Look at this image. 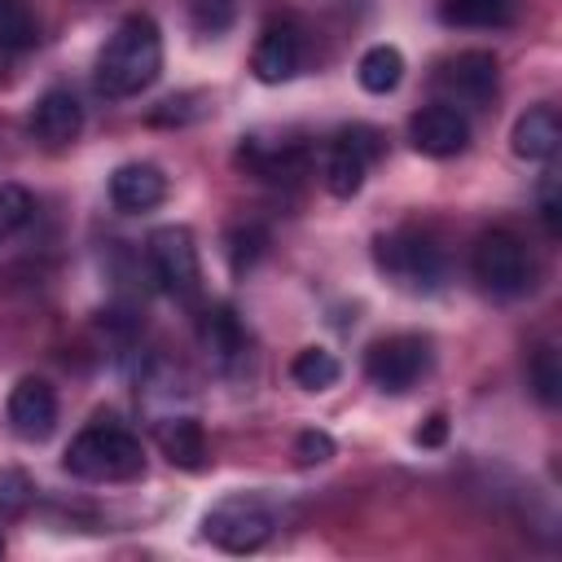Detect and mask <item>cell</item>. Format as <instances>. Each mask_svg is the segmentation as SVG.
<instances>
[{
    "label": "cell",
    "mask_w": 562,
    "mask_h": 562,
    "mask_svg": "<svg viewBox=\"0 0 562 562\" xmlns=\"http://www.w3.org/2000/svg\"><path fill=\"white\" fill-rule=\"evenodd\" d=\"M162 70V35L149 13H127L97 53V88L114 101L140 97Z\"/></svg>",
    "instance_id": "cell-1"
},
{
    "label": "cell",
    "mask_w": 562,
    "mask_h": 562,
    "mask_svg": "<svg viewBox=\"0 0 562 562\" xmlns=\"http://www.w3.org/2000/svg\"><path fill=\"white\" fill-rule=\"evenodd\" d=\"M61 465L83 483H127L145 474V448L123 422L97 417L70 439Z\"/></svg>",
    "instance_id": "cell-2"
},
{
    "label": "cell",
    "mask_w": 562,
    "mask_h": 562,
    "mask_svg": "<svg viewBox=\"0 0 562 562\" xmlns=\"http://www.w3.org/2000/svg\"><path fill=\"white\" fill-rule=\"evenodd\" d=\"M373 259H378V268H382L395 285H404V290H413V294L439 290V281H443V272H448L443 246H439L426 228H395V233H382V237L373 241Z\"/></svg>",
    "instance_id": "cell-3"
},
{
    "label": "cell",
    "mask_w": 562,
    "mask_h": 562,
    "mask_svg": "<svg viewBox=\"0 0 562 562\" xmlns=\"http://www.w3.org/2000/svg\"><path fill=\"white\" fill-rule=\"evenodd\" d=\"M272 527H277V518H272L268 501L255 496V492H233V496L215 501L202 514V536L215 549H224V553H255V549H263L272 540Z\"/></svg>",
    "instance_id": "cell-4"
},
{
    "label": "cell",
    "mask_w": 562,
    "mask_h": 562,
    "mask_svg": "<svg viewBox=\"0 0 562 562\" xmlns=\"http://www.w3.org/2000/svg\"><path fill=\"white\" fill-rule=\"evenodd\" d=\"M470 268H474V281L496 294V299H518L531 290V277H536V263H531V250L518 233L509 228H487L479 241H474V255H470Z\"/></svg>",
    "instance_id": "cell-5"
},
{
    "label": "cell",
    "mask_w": 562,
    "mask_h": 562,
    "mask_svg": "<svg viewBox=\"0 0 562 562\" xmlns=\"http://www.w3.org/2000/svg\"><path fill=\"white\" fill-rule=\"evenodd\" d=\"M149 272L154 281L176 299V303H198L202 294V259L193 246V233L184 224H167L158 233H149Z\"/></svg>",
    "instance_id": "cell-6"
},
{
    "label": "cell",
    "mask_w": 562,
    "mask_h": 562,
    "mask_svg": "<svg viewBox=\"0 0 562 562\" xmlns=\"http://www.w3.org/2000/svg\"><path fill=\"white\" fill-rule=\"evenodd\" d=\"M430 369V342L422 334H391L364 351V378L378 391H408Z\"/></svg>",
    "instance_id": "cell-7"
},
{
    "label": "cell",
    "mask_w": 562,
    "mask_h": 562,
    "mask_svg": "<svg viewBox=\"0 0 562 562\" xmlns=\"http://www.w3.org/2000/svg\"><path fill=\"white\" fill-rule=\"evenodd\" d=\"M382 158V136L364 123L342 127L329 140V158H325V184L334 198H356L364 184V171Z\"/></svg>",
    "instance_id": "cell-8"
},
{
    "label": "cell",
    "mask_w": 562,
    "mask_h": 562,
    "mask_svg": "<svg viewBox=\"0 0 562 562\" xmlns=\"http://www.w3.org/2000/svg\"><path fill=\"white\" fill-rule=\"evenodd\" d=\"M408 140L417 154L426 158H452L470 145V119L452 105V101H435V105H422L413 119H408Z\"/></svg>",
    "instance_id": "cell-9"
},
{
    "label": "cell",
    "mask_w": 562,
    "mask_h": 562,
    "mask_svg": "<svg viewBox=\"0 0 562 562\" xmlns=\"http://www.w3.org/2000/svg\"><path fill=\"white\" fill-rule=\"evenodd\" d=\"M4 417H9V430H13L18 439L44 443V439L57 430V391H53L44 378H22V382L9 391Z\"/></svg>",
    "instance_id": "cell-10"
},
{
    "label": "cell",
    "mask_w": 562,
    "mask_h": 562,
    "mask_svg": "<svg viewBox=\"0 0 562 562\" xmlns=\"http://www.w3.org/2000/svg\"><path fill=\"white\" fill-rule=\"evenodd\" d=\"M303 66V31L290 18H272L259 31V44L250 53V70L259 83H285Z\"/></svg>",
    "instance_id": "cell-11"
},
{
    "label": "cell",
    "mask_w": 562,
    "mask_h": 562,
    "mask_svg": "<svg viewBox=\"0 0 562 562\" xmlns=\"http://www.w3.org/2000/svg\"><path fill=\"white\" fill-rule=\"evenodd\" d=\"M439 88H443L452 101L487 105L492 92H496V57L483 53V48L457 53L452 61H443V70H439Z\"/></svg>",
    "instance_id": "cell-12"
},
{
    "label": "cell",
    "mask_w": 562,
    "mask_h": 562,
    "mask_svg": "<svg viewBox=\"0 0 562 562\" xmlns=\"http://www.w3.org/2000/svg\"><path fill=\"white\" fill-rule=\"evenodd\" d=\"M167 198V176L154 162H123L110 176V202L123 215H145Z\"/></svg>",
    "instance_id": "cell-13"
},
{
    "label": "cell",
    "mask_w": 562,
    "mask_h": 562,
    "mask_svg": "<svg viewBox=\"0 0 562 562\" xmlns=\"http://www.w3.org/2000/svg\"><path fill=\"white\" fill-rule=\"evenodd\" d=\"M31 132L44 145H70L83 132V105L75 101V92L70 88H48L31 105Z\"/></svg>",
    "instance_id": "cell-14"
},
{
    "label": "cell",
    "mask_w": 562,
    "mask_h": 562,
    "mask_svg": "<svg viewBox=\"0 0 562 562\" xmlns=\"http://www.w3.org/2000/svg\"><path fill=\"white\" fill-rule=\"evenodd\" d=\"M241 167H250L259 180L268 184H281V180H299L307 171V149L294 145V140H281V145H268L259 136H250L241 149H237Z\"/></svg>",
    "instance_id": "cell-15"
},
{
    "label": "cell",
    "mask_w": 562,
    "mask_h": 562,
    "mask_svg": "<svg viewBox=\"0 0 562 562\" xmlns=\"http://www.w3.org/2000/svg\"><path fill=\"white\" fill-rule=\"evenodd\" d=\"M514 154L527 158V162H544L558 154V140H562V123H558V110L553 105H531L527 114H518L514 132Z\"/></svg>",
    "instance_id": "cell-16"
},
{
    "label": "cell",
    "mask_w": 562,
    "mask_h": 562,
    "mask_svg": "<svg viewBox=\"0 0 562 562\" xmlns=\"http://www.w3.org/2000/svg\"><path fill=\"white\" fill-rule=\"evenodd\" d=\"M198 338H202L206 356H215L224 369H228L233 360L246 356V329H241V321H237V312H233L228 303H215V307L202 312V321H198Z\"/></svg>",
    "instance_id": "cell-17"
},
{
    "label": "cell",
    "mask_w": 562,
    "mask_h": 562,
    "mask_svg": "<svg viewBox=\"0 0 562 562\" xmlns=\"http://www.w3.org/2000/svg\"><path fill=\"white\" fill-rule=\"evenodd\" d=\"M158 448L180 470H202L206 465V430H202L198 417H167V422H158Z\"/></svg>",
    "instance_id": "cell-18"
},
{
    "label": "cell",
    "mask_w": 562,
    "mask_h": 562,
    "mask_svg": "<svg viewBox=\"0 0 562 562\" xmlns=\"http://www.w3.org/2000/svg\"><path fill=\"white\" fill-rule=\"evenodd\" d=\"M356 79H360V88L373 92V97L395 92L400 79H404V53H400L395 44H373V48H364L360 61H356Z\"/></svg>",
    "instance_id": "cell-19"
},
{
    "label": "cell",
    "mask_w": 562,
    "mask_h": 562,
    "mask_svg": "<svg viewBox=\"0 0 562 562\" xmlns=\"http://www.w3.org/2000/svg\"><path fill=\"white\" fill-rule=\"evenodd\" d=\"M518 0H439V18L448 26H505Z\"/></svg>",
    "instance_id": "cell-20"
},
{
    "label": "cell",
    "mask_w": 562,
    "mask_h": 562,
    "mask_svg": "<svg viewBox=\"0 0 562 562\" xmlns=\"http://www.w3.org/2000/svg\"><path fill=\"white\" fill-rule=\"evenodd\" d=\"M338 373H342V364H338V356L325 351V347H303V351L290 360V378H294L303 391H329V386L338 382Z\"/></svg>",
    "instance_id": "cell-21"
},
{
    "label": "cell",
    "mask_w": 562,
    "mask_h": 562,
    "mask_svg": "<svg viewBox=\"0 0 562 562\" xmlns=\"http://www.w3.org/2000/svg\"><path fill=\"white\" fill-rule=\"evenodd\" d=\"M263 246H268V228H263V224H233V228H228V237H224L228 268H233L237 277H241V272H250V268L259 263Z\"/></svg>",
    "instance_id": "cell-22"
},
{
    "label": "cell",
    "mask_w": 562,
    "mask_h": 562,
    "mask_svg": "<svg viewBox=\"0 0 562 562\" xmlns=\"http://www.w3.org/2000/svg\"><path fill=\"white\" fill-rule=\"evenodd\" d=\"M527 378H531V391H536V400H540L544 408H553V404L562 400V360H558V347H553V342H544V347L531 356Z\"/></svg>",
    "instance_id": "cell-23"
},
{
    "label": "cell",
    "mask_w": 562,
    "mask_h": 562,
    "mask_svg": "<svg viewBox=\"0 0 562 562\" xmlns=\"http://www.w3.org/2000/svg\"><path fill=\"white\" fill-rule=\"evenodd\" d=\"M35 44V18L22 0H0V48H31Z\"/></svg>",
    "instance_id": "cell-24"
},
{
    "label": "cell",
    "mask_w": 562,
    "mask_h": 562,
    "mask_svg": "<svg viewBox=\"0 0 562 562\" xmlns=\"http://www.w3.org/2000/svg\"><path fill=\"white\" fill-rule=\"evenodd\" d=\"M31 215H35V198L22 184H0V241L26 228Z\"/></svg>",
    "instance_id": "cell-25"
},
{
    "label": "cell",
    "mask_w": 562,
    "mask_h": 562,
    "mask_svg": "<svg viewBox=\"0 0 562 562\" xmlns=\"http://www.w3.org/2000/svg\"><path fill=\"white\" fill-rule=\"evenodd\" d=\"M189 18L202 35H224L237 18V0H189Z\"/></svg>",
    "instance_id": "cell-26"
},
{
    "label": "cell",
    "mask_w": 562,
    "mask_h": 562,
    "mask_svg": "<svg viewBox=\"0 0 562 562\" xmlns=\"http://www.w3.org/2000/svg\"><path fill=\"white\" fill-rule=\"evenodd\" d=\"M35 501V487L22 470H4L0 474V518H18L26 514V505Z\"/></svg>",
    "instance_id": "cell-27"
},
{
    "label": "cell",
    "mask_w": 562,
    "mask_h": 562,
    "mask_svg": "<svg viewBox=\"0 0 562 562\" xmlns=\"http://www.w3.org/2000/svg\"><path fill=\"white\" fill-rule=\"evenodd\" d=\"M294 457H299V465H325L329 457H334V435L329 430H303L299 439H294Z\"/></svg>",
    "instance_id": "cell-28"
},
{
    "label": "cell",
    "mask_w": 562,
    "mask_h": 562,
    "mask_svg": "<svg viewBox=\"0 0 562 562\" xmlns=\"http://www.w3.org/2000/svg\"><path fill=\"white\" fill-rule=\"evenodd\" d=\"M558 176L553 171H544V180H540V220H544V233L549 237H558L562 233V220H558Z\"/></svg>",
    "instance_id": "cell-29"
},
{
    "label": "cell",
    "mask_w": 562,
    "mask_h": 562,
    "mask_svg": "<svg viewBox=\"0 0 562 562\" xmlns=\"http://www.w3.org/2000/svg\"><path fill=\"white\" fill-rule=\"evenodd\" d=\"M422 448H439L443 439H448V413H430L426 417V426H417V435H413Z\"/></svg>",
    "instance_id": "cell-30"
}]
</instances>
